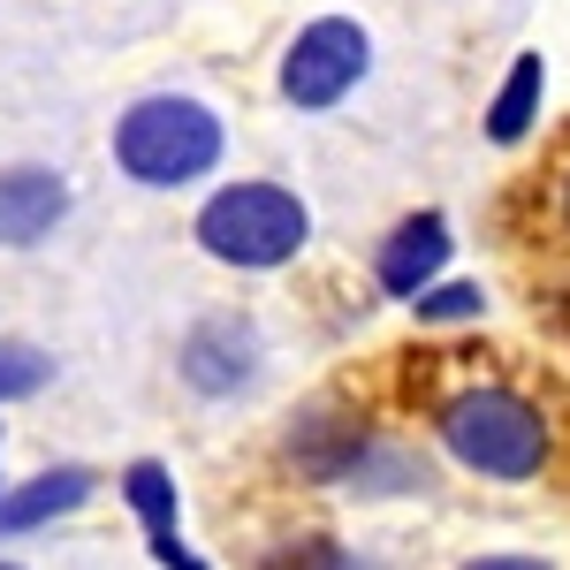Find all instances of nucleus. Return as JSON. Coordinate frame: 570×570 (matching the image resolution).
<instances>
[{"mask_svg": "<svg viewBox=\"0 0 570 570\" xmlns=\"http://www.w3.org/2000/svg\"><path fill=\"white\" fill-rule=\"evenodd\" d=\"M115 160L145 190H183V183H198L220 160V115L206 99L153 91V99H137L115 122Z\"/></svg>", "mask_w": 570, "mask_h": 570, "instance_id": "nucleus-1", "label": "nucleus"}, {"mask_svg": "<svg viewBox=\"0 0 570 570\" xmlns=\"http://www.w3.org/2000/svg\"><path fill=\"white\" fill-rule=\"evenodd\" d=\"M441 441L487 480H532L548 464V419L510 389H464L441 403Z\"/></svg>", "mask_w": 570, "mask_h": 570, "instance_id": "nucleus-2", "label": "nucleus"}, {"mask_svg": "<svg viewBox=\"0 0 570 570\" xmlns=\"http://www.w3.org/2000/svg\"><path fill=\"white\" fill-rule=\"evenodd\" d=\"M305 236H312L305 198L282 183H228L198 206V244L220 266H282L305 252Z\"/></svg>", "mask_w": 570, "mask_h": 570, "instance_id": "nucleus-3", "label": "nucleus"}, {"mask_svg": "<svg viewBox=\"0 0 570 570\" xmlns=\"http://www.w3.org/2000/svg\"><path fill=\"white\" fill-rule=\"evenodd\" d=\"M365 61H373V39L357 31L351 16H320L282 53V99L289 107H335L365 77Z\"/></svg>", "mask_w": 570, "mask_h": 570, "instance_id": "nucleus-4", "label": "nucleus"}, {"mask_svg": "<svg viewBox=\"0 0 570 570\" xmlns=\"http://www.w3.org/2000/svg\"><path fill=\"white\" fill-rule=\"evenodd\" d=\"M183 381L198 395H236L252 373H259V327L252 320H236V312H214V320H198L190 335H183Z\"/></svg>", "mask_w": 570, "mask_h": 570, "instance_id": "nucleus-5", "label": "nucleus"}, {"mask_svg": "<svg viewBox=\"0 0 570 570\" xmlns=\"http://www.w3.org/2000/svg\"><path fill=\"white\" fill-rule=\"evenodd\" d=\"M441 259H449V220H441V214H411L389 244H381L373 274H381V289H389V297H411V305H419V297L434 289Z\"/></svg>", "mask_w": 570, "mask_h": 570, "instance_id": "nucleus-6", "label": "nucleus"}, {"mask_svg": "<svg viewBox=\"0 0 570 570\" xmlns=\"http://www.w3.org/2000/svg\"><path fill=\"white\" fill-rule=\"evenodd\" d=\"M122 494H130V510L145 518L153 563H160V570H206L198 556H190V548H183V518H176V480H168V464L137 456L130 472H122Z\"/></svg>", "mask_w": 570, "mask_h": 570, "instance_id": "nucleus-7", "label": "nucleus"}, {"mask_svg": "<svg viewBox=\"0 0 570 570\" xmlns=\"http://www.w3.org/2000/svg\"><path fill=\"white\" fill-rule=\"evenodd\" d=\"M69 214L61 168H0V244H39Z\"/></svg>", "mask_w": 570, "mask_h": 570, "instance_id": "nucleus-8", "label": "nucleus"}, {"mask_svg": "<svg viewBox=\"0 0 570 570\" xmlns=\"http://www.w3.org/2000/svg\"><path fill=\"white\" fill-rule=\"evenodd\" d=\"M85 494H91L85 464H53V472H39L31 487L0 494V532H31V525H46V518H69Z\"/></svg>", "mask_w": 570, "mask_h": 570, "instance_id": "nucleus-9", "label": "nucleus"}, {"mask_svg": "<svg viewBox=\"0 0 570 570\" xmlns=\"http://www.w3.org/2000/svg\"><path fill=\"white\" fill-rule=\"evenodd\" d=\"M540 85H548L540 53H518L510 85L494 91V107H487V137H494V145H518V137L532 130V107H540Z\"/></svg>", "mask_w": 570, "mask_h": 570, "instance_id": "nucleus-10", "label": "nucleus"}, {"mask_svg": "<svg viewBox=\"0 0 570 570\" xmlns=\"http://www.w3.org/2000/svg\"><path fill=\"white\" fill-rule=\"evenodd\" d=\"M46 381H53V357L46 351H31V343H0V403L46 389Z\"/></svg>", "mask_w": 570, "mask_h": 570, "instance_id": "nucleus-11", "label": "nucleus"}, {"mask_svg": "<svg viewBox=\"0 0 570 570\" xmlns=\"http://www.w3.org/2000/svg\"><path fill=\"white\" fill-rule=\"evenodd\" d=\"M480 312H487L480 282H441V289L419 297V320H480Z\"/></svg>", "mask_w": 570, "mask_h": 570, "instance_id": "nucleus-12", "label": "nucleus"}, {"mask_svg": "<svg viewBox=\"0 0 570 570\" xmlns=\"http://www.w3.org/2000/svg\"><path fill=\"white\" fill-rule=\"evenodd\" d=\"M464 570H548V563H532V556H480V563H464Z\"/></svg>", "mask_w": 570, "mask_h": 570, "instance_id": "nucleus-13", "label": "nucleus"}, {"mask_svg": "<svg viewBox=\"0 0 570 570\" xmlns=\"http://www.w3.org/2000/svg\"><path fill=\"white\" fill-rule=\"evenodd\" d=\"M563 220H570V176H563Z\"/></svg>", "mask_w": 570, "mask_h": 570, "instance_id": "nucleus-14", "label": "nucleus"}, {"mask_svg": "<svg viewBox=\"0 0 570 570\" xmlns=\"http://www.w3.org/2000/svg\"><path fill=\"white\" fill-rule=\"evenodd\" d=\"M0 570H23V563H0Z\"/></svg>", "mask_w": 570, "mask_h": 570, "instance_id": "nucleus-15", "label": "nucleus"}]
</instances>
